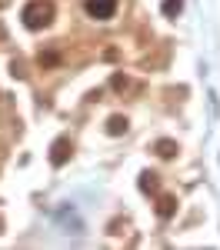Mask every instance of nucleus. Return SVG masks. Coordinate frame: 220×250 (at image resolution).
<instances>
[{
	"label": "nucleus",
	"instance_id": "7",
	"mask_svg": "<svg viewBox=\"0 0 220 250\" xmlns=\"http://www.w3.org/2000/svg\"><path fill=\"white\" fill-rule=\"evenodd\" d=\"M160 10H163V17H177L180 10H183V0H163Z\"/></svg>",
	"mask_w": 220,
	"mask_h": 250
},
{
	"label": "nucleus",
	"instance_id": "6",
	"mask_svg": "<svg viewBox=\"0 0 220 250\" xmlns=\"http://www.w3.org/2000/svg\"><path fill=\"white\" fill-rule=\"evenodd\" d=\"M157 157H163V160L177 157V144L174 140H157Z\"/></svg>",
	"mask_w": 220,
	"mask_h": 250
},
{
	"label": "nucleus",
	"instance_id": "5",
	"mask_svg": "<svg viewBox=\"0 0 220 250\" xmlns=\"http://www.w3.org/2000/svg\"><path fill=\"white\" fill-rule=\"evenodd\" d=\"M157 213L163 217V220H167V217H174V213H177V197H170V193H163V197L157 200Z\"/></svg>",
	"mask_w": 220,
	"mask_h": 250
},
{
	"label": "nucleus",
	"instance_id": "1",
	"mask_svg": "<svg viewBox=\"0 0 220 250\" xmlns=\"http://www.w3.org/2000/svg\"><path fill=\"white\" fill-rule=\"evenodd\" d=\"M54 20V3L50 0H30L23 7V27L27 30H43Z\"/></svg>",
	"mask_w": 220,
	"mask_h": 250
},
{
	"label": "nucleus",
	"instance_id": "3",
	"mask_svg": "<svg viewBox=\"0 0 220 250\" xmlns=\"http://www.w3.org/2000/svg\"><path fill=\"white\" fill-rule=\"evenodd\" d=\"M70 150H74V147H70V140H67V137H57V140H54V147H50V164H54V167H63V164H67V157H70Z\"/></svg>",
	"mask_w": 220,
	"mask_h": 250
},
{
	"label": "nucleus",
	"instance_id": "8",
	"mask_svg": "<svg viewBox=\"0 0 220 250\" xmlns=\"http://www.w3.org/2000/svg\"><path fill=\"white\" fill-rule=\"evenodd\" d=\"M140 190H157V173H140Z\"/></svg>",
	"mask_w": 220,
	"mask_h": 250
},
{
	"label": "nucleus",
	"instance_id": "9",
	"mask_svg": "<svg viewBox=\"0 0 220 250\" xmlns=\"http://www.w3.org/2000/svg\"><path fill=\"white\" fill-rule=\"evenodd\" d=\"M40 63H43V67H50V63H57V54H40Z\"/></svg>",
	"mask_w": 220,
	"mask_h": 250
},
{
	"label": "nucleus",
	"instance_id": "2",
	"mask_svg": "<svg viewBox=\"0 0 220 250\" xmlns=\"http://www.w3.org/2000/svg\"><path fill=\"white\" fill-rule=\"evenodd\" d=\"M87 14L94 20H110L117 14V0H87Z\"/></svg>",
	"mask_w": 220,
	"mask_h": 250
},
{
	"label": "nucleus",
	"instance_id": "4",
	"mask_svg": "<svg viewBox=\"0 0 220 250\" xmlns=\"http://www.w3.org/2000/svg\"><path fill=\"white\" fill-rule=\"evenodd\" d=\"M127 127H130V120L123 114H114L110 120H107V134L110 137H120V134H127Z\"/></svg>",
	"mask_w": 220,
	"mask_h": 250
}]
</instances>
